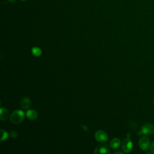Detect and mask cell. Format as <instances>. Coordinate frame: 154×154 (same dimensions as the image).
<instances>
[{
  "instance_id": "6da1fadb",
  "label": "cell",
  "mask_w": 154,
  "mask_h": 154,
  "mask_svg": "<svg viewBox=\"0 0 154 154\" xmlns=\"http://www.w3.org/2000/svg\"><path fill=\"white\" fill-rule=\"evenodd\" d=\"M25 113L23 111L17 109L14 111L10 116V120L13 124L20 123L24 119Z\"/></svg>"
},
{
  "instance_id": "7a4b0ae2",
  "label": "cell",
  "mask_w": 154,
  "mask_h": 154,
  "mask_svg": "<svg viewBox=\"0 0 154 154\" xmlns=\"http://www.w3.org/2000/svg\"><path fill=\"white\" fill-rule=\"evenodd\" d=\"M138 145L141 150L144 151L147 150L150 146V143L149 138L146 136L141 137L138 141Z\"/></svg>"
},
{
  "instance_id": "3957f363",
  "label": "cell",
  "mask_w": 154,
  "mask_h": 154,
  "mask_svg": "<svg viewBox=\"0 0 154 154\" xmlns=\"http://www.w3.org/2000/svg\"><path fill=\"white\" fill-rule=\"evenodd\" d=\"M121 147L124 153H129L132 149V142L129 138H126L123 140Z\"/></svg>"
},
{
  "instance_id": "277c9868",
  "label": "cell",
  "mask_w": 154,
  "mask_h": 154,
  "mask_svg": "<svg viewBox=\"0 0 154 154\" xmlns=\"http://www.w3.org/2000/svg\"><path fill=\"white\" fill-rule=\"evenodd\" d=\"M94 138L100 143H104L108 140V135L106 133L102 130H98L95 132Z\"/></svg>"
},
{
  "instance_id": "5b68a950",
  "label": "cell",
  "mask_w": 154,
  "mask_h": 154,
  "mask_svg": "<svg viewBox=\"0 0 154 154\" xmlns=\"http://www.w3.org/2000/svg\"><path fill=\"white\" fill-rule=\"evenodd\" d=\"M94 153L101 154H109L110 153V149L106 144L103 143L98 145L96 147L94 150Z\"/></svg>"
},
{
  "instance_id": "8992f818",
  "label": "cell",
  "mask_w": 154,
  "mask_h": 154,
  "mask_svg": "<svg viewBox=\"0 0 154 154\" xmlns=\"http://www.w3.org/2000/svg\"><path fill=\"white\" fill-rule=\"evenodd\" d=\"M141 132L144 135H150L154 132V126L152 123H145L141 129Z\"/></svg>"
},
{
  "instance_id": "52a82bcc",
  "label": "cell",
  "mask_w": 154,
  "mask_h": 154,
  "mask_svg": "<svg viewBox=\"0 0 154 154\" xmlns=\"http://www.w3.org/2000/svg\"><path fill=\"white\" fill-rule=\"evenodd\" d=\"M20 106L23 109H29L31 106V100L27 97H23L20 101Z\"/></svg>"
},
{
  "instance_id": "ba28073f",
  "label": "cell",
  "mask_w": 154,
  "mask_h": 154,
  "mask_svg": "<svg viewBox=\"0 0 154 154\" xmlns=\"http://www.w3.org/2000/svg\"><path fill=\"white\" fill-rule=\"evenodd\" d=\"M9 117L8 111L4 107H1L0 109V119L2 121H5Z\"/></svg>"
},
{
  "instance_id": "9c48e42d",
  "label": "cell",
  "mask_w": 154,
  "mask_h": 154,
  "mask_svg": "<svg viewBox=\"0 0 154 154\" xmlns=\"http://www.w3.org/2000/svg\"><path fill=\"white\" fill-rule=\"evenodd\" d=\"M26 115L28 119L31 120H35L37 117V112L34 109H28V111L26 112Z\"/></svg>"
},
{
  "instance_id": "30bf717a",
  "label": "cell",
  "mask_w": 154,
  "mask_h": 154,
  "mask_svg": "<svg viewBox=\"0 0 154 154\" xmlns=\"http://www.w3.org/2000/svg\"><path fill=\"white\" fill-rule=\"evenodd\" d=\"M120 146V140L117 138H114L110 141V146L113 149L118 148Z\"/></svg>"
},
{
  "instance_id": "8fae6325",
  "label": "cell",
  "mask_w": 154,
  "mask_h": 154,
  "mask_svg": "<svg viewBox=\"0 0 154 154\" xmlns=\"http://www.w3.org/2000/svg\"><path fill=\"white\" fill-rule=\"evenodd\" d=\"M31 52L36 57H38L42 54V51L38 47H33L31 49Z\"/></svg>"
},
{
  "instance_id": "7c38bea8",
  "label": "cell",
  "mask_w": 154,
  "mask_h": 154,
  "mask_svg": "<svg viewBox=\"0 0 154 154\" xmlns=\"http://www.w3.org/2000/svg\"><path fill=\"white\" fill-rule=\"evenodd\" d=\"M1 141H5L8 137V133L4 129H1Z\"/></svg>"
},
{
  "instance_id": "4fadbf2b",
  "label": "cell",
  "mask_w": 154,
  "mask_h": 154,
  "mask_svg": "<svg viewBox=\"0 0 154 154\" xmlns=\"http://www.w3.org/2000/svg\"><path fill=\"white\" fill-rule=\"evenodd\" d=\"M9 136H10L11 138H16L17 136V132L16 131H11V132L10 133Z\"/></svg>"
},
{
  "instance_id": "5bb4252c",
  "label": "cell",
  "mask_w": 154,
  "mask_h": 154,
  "mask_svg": "<svg viewBox=\"0 0 154 154\" xmlns=\"http://www.w3.org/2000/svg\"><path fill=\"white\" fill-rule=\"evenodd\" d=\"M150 152H151L152 153H154V141H153L152 143V144H150Z\"/></svg>"
},
{
  "instance_id": "9a60e30c",
  "label": "cell",
  "mask_w": 154,
  "mask_h": 154,
  "mask_svg": "<svg viewBox=\"0 0 154 154\" xmlns=\"http://www.w3.org/2000/svg\"><path fill=\"white\" fill-rule=\"evenodd\" d=\"M114 154H116V153H120V154H123V152H114Z\"/></svg>"
},
{
  "instance_id": "2e32d148",
  "label": "cell",
  "mask_w": 154,
  "mask_h": 154,
  "mask_svg": "<svg viewBox=\"0 0 154 154\" xmlns=\"http://www.w3.org/2000/svg\"><path fill=\"white\" fill-rule=\"evenodd\" d=\"M9 1L11 2H12V3H13V2H15V0H9Z\"/></svg>"
},
{
  "instance_id": "e0dca14e",
  "label": "cell",
  "mask_w": 154,
  "mask_h": 154,
  "mask_svg": "<svg viewBox=\"0 0 154 154\" xmlns=\"http://www.w3.org/2000/svg\"><path fill=\"white\" fill-rule=\"evenodd\" d=\"M20 1H26V0H20Z\"/></svg>"
},
{
  "instance_id": "ac0fdd59",
  "label": "cell",
  "mask_w": 154,
  "mask_h": 154,
  "mask_svg": "<svg viewBox=\"0 0 154 154\" xmlns=\"http://www.w3.org/2000/svg\"><path fill=\"white\" fill-rule=\"evenodd\" d=\"M153 105H154V99H153Z\"/></svg>"
}]
</instances>
